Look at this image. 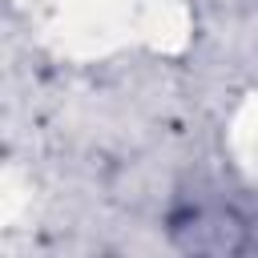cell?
I'll return each instance as SVG.
<instances>
[{"label": "cell", "mask_w": 258, "mask_h": 258, "mask_svg": "<svg viewBox=\"0 0 258 258\" xmlns=\"http://www.w3.org/2000/svg\"><path fill=\"white\" fill-rule=\"evenodd\" d=\"M177 238L189 258H234L242 246V226L222 210H194L177 222Z\"/></svg>", "instance_id": "6da1fadb"}]
</instances>
